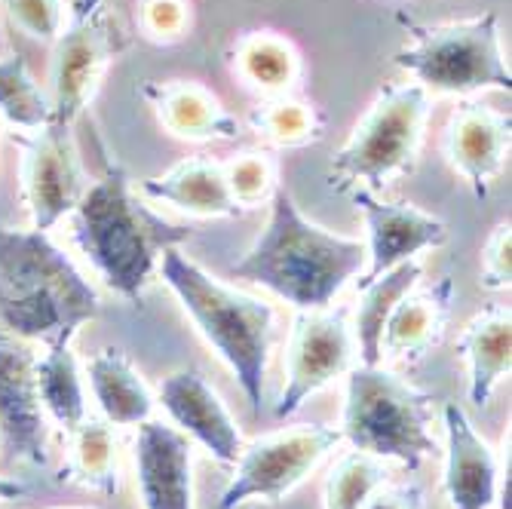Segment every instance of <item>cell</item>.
Here are the masks:
<instances>
[{"label":"cell","instance_id":"obj_31","mask_svg":"<svg viewBox=\"0 0 512 509\" xmlns=\"http://www.w3.org/2000/svg\"><path fill=\"white\" fill-rule=\"evenodd\" d=\"M16 28H22L34 40L53 43L65 25L62 0H0Z\"/></svg>","mask_w":512,"mask_h":509},{"label":"cell","instance_id":"obj_20","mask_svg":"<svg viewBox=\"0 0 512 509\" xmlns=\"http://www.w3.org/2000/svg\"><path fill=\"white\" fill-rule=\"evenodd\" d=\"M142 194L154 203H169L197 218H240L243 209L224 184V163L212 157L181 160L163 175L145 178Z\"/></svg>","mask_w":512,"mask_h":509},{"label":"cell","instance_id":"obj_23","mask_svg":"<svg viewBox=\"0 0 512 509\" xmlns=\"http://www.w3.org/2000/svg\"><path fill=\"white\" fill-rule=\"evenodd\" d=\"M424 267L421 261H405L390 267L375 280L359 283L356 313H353V341L359 347L362 365H381V338L387 329V319L396 310V304L421 283Z\"/></svg>","mask_w":512,"mask_h":509},{"label":"cell","instance_id":"obj_4","mask_svg":"<svg viewBox=\"0 0 512 509\" xmlns=\"http://www.w3.org/2000/svg\"><path fill=\"white\" fill-rule=\"evenodd\" d=\"M160 280L181 301L209 347L227 362L249 405L261 414L264 375L273 344V307L264 298L227 286L178 246L160 255Z\"/></svg>","mask_w":512,"mask_h":509},{"label":"cell","instance_id":"obj_9","mask_svg":"<svg viewBox=\"0 0 512 509\" xmlns=\"http://www.w3.org/2000/svg\"><path fill=\"white\" fill-rule=\"evenodd\" d=\"M341 439V430L301 424L243 445L234 464L237 473L221 491L218 509H240L249 500L279 503L319 467L325 454L341 445Z\"/></svg>","mask_w":512,"mask_h":509},{"label":"cell","instance_id":"obj_14","mask_svg":"<svg viewBox=\"0 0 512 509\" xmlns=\"http://www.w3.org/2000/svg\"><path fill=\"white\" fill-rule=\"evenodd\" d=\"M0 439L7 451L25 464H50L46 414L34 378V353L7 338H0Z\"/></svg>","mask_w":512,"mask_h":509},{"label":"cell","instance_id":"obj_25","mask_svg":"<svg viewBox=\"0 0 512 509\" xmlns=\"http://www.w3.org/2000/svg\"><path fill=\"white\" fill-rule=\"evenodd\" d=\"M34 378L46 421L71 433L86 418L83 378L71 344H50L43 356H34Z\"/></svg>","mask_w":512,"mask_h":509},{"label":"cell","instance_id":"obj_16","mask_svg":"<svg viewBox=\"0 0 512 509\" xmlns=\"http://www.w3.org/2000/svg\"><path fill=\"white\" fill-rule=\"evenodd\" d=\"M512 117L482 102H463L448 120L445 154L454 172L467 178L473 197L482 203L491 194L494 178L503 172L509 154Z\"/></svg>","mask_w":512,"mask_h":509},{"label":"cell","instance_id":"obj_2","mask_svg":"<svg viewBox=\"0 0 512 509\" xmlns=\"http://www.w3.org/2000/svg\"><path fill=\"white\" fill-rule=\"evenodd\" d=\"M362 270L365 243L313 224L301 215L289 188L276 184L267 227L230 267V276L273 292L295 310H322L332 307L338 292Z\"/></svg>","mask_w":512,"mask_h":509},{"label":"cell","instance_id":"obj_13","mask_svg":"<svg viewBox=\"0 0 512 509\" xmlns=\"http://www.w3.org/2000/svg\"><path fill=\"white\" fill-rule=\"evenodd\" d=\"M132 467L145 509H194V448L184 433L154 418L138 424Z\"/></svg>","mask_w":512,"mask_h":509},{"label":"cell","instance_id":"obj_28","mask_svg":"<svg viewBox=\"0 0 512 509\" xmlns=\"http://www.w3.org/2000/svg\"><path fill=\"white\" fill-rule=\"evenodd\" d=\"M0 117L19 132L53 123L50 92L40 89V83L28 74L22 56L0 59Z\"/></svg>","mask_w":512,"mask_h":509},{"label":"cell","instance_id":"obj_1","mask_svg":"<svg viewBox=\"0 0 512 509\" xmlns=\"http://www.w3.org/2000/svg\"><path fill=\"white\" fill-rule=\"evenodd\" d=\"M68 218L80 255L114 295L132 304L157 276L160 255L191 240V227L166 221L135 197L123 166H108Z\"/></svg>","mask_w":512,"mask_h":509},{"label":"cell","instance_id":"obj_34","mask_svg":"<svg viewBox=\"0 0 512 509\" xmlns=\"http://www.w3.org/2000/svg\"><path fill=\"white\" fill-rule=\"evenodd\" d=\"M362 509H424V488L417 482L381 485L365 500Z\"/></svg>","mask_w":512,"mask_h":509},{"label":"cell","instance_id":"obj_5","mask_svg":"<svg viewBox=\"0 0 512 509\" xmlns=\"http://www.w3.org/2000/svg\"><path fill=\"white\" fill-rule=\"evenodd\" d=\"M341 436L353 451L399 460L414 473L436 454L433 396L411 387L384 365H356L347 372Z\"/></svg>","mask_w":512,"mask_h":509},{"label":"cell","instance_id":"obj_35","mask_svg":"<svg viewBox=\"0 0 512 509\" xmlns=\"http://www.w3.org/2000/svg\"><path fill=\"white\" fill-rule=\"evenodd\" d=\"M28 494V485L19 482V479H10V476H0V506L10 503V500H19Z\"/></svg>","mask_w":512,"mask_h":509},{"label":"cell","instance_id":"obj_29","mask_svg":"<svg viewBox=\"0 0 512 509\" xmlns=\"http://www.w3.org/2000/svg\"><path fill=\"white\" fill-rule=\"evenodd\" d=\"M387 479L390 473L378 457L347 451L325 479V509H362L371 494L387 485Z\"/></svg>","mask_w":512,"mask_h":509},{"label":"cell","instance_id":"obj_15","mask_svg":"<svg viewBox=\"0 0 512 509\" xmlns=\"http://www.w3.org/2000/svg\"><path fill=\"white\" fill-rule=\"evenodd\" d=\"M160 405L169 414L175 430L203 445L218 464L224 467L237 464V457L243 451V436L237 430V421L230 418L218 390L200 372L181 368V372L166 375L160 384Z\"/></svg>","mask_w":512,"mask_h":509},{"label":"cell","instance_id":"obj_33","mask_svg":"<svg viewBox=\"0 0 512 509\" xmlns=\"http://www.w3.org/2000/svg\"><path fill=\"white\" fill-rule=\"evenodd\" d=\"M485 289L503 292L512 283V227L509 221L497 224L482 249V280Z\"/></svg>","mask_w":512,"mask_h":509},{"label":"cell","instance_id":"obj_22","mask_svg":"<svg viewBox=\"0 0 512 509\" xmlns=\"http://www.w3.org/2000/svg\"><path fill=\"white\" fill-rule=\"evenodd\" d=\"M457 353L470 365V402L488 405L494 387L512 368V313L494 304L473 316L457 338Z\"/></svg>","mask_w":512,"mask_h":509},{"label":"cell","instance_id":"obj_30","mask_svg":"<svg viewBox=\"0 0 512 509\" xmlns=\"http://www.w3.org/2000/svg\"><path fill=\"white\" fill-rule=\"evenodd\" d=\"M224 184L234 203L249 212L267 203L276 191V166L261 151H246L224 163Z\"/></svg>","mask_w":512,"mask_h":509},{"label":"cell","instance_id":"obj_19","mask_svg":"<svg viewBox=\"0 0 512 509\" xmlns=\"http://www.w3.org/2000/svg\"><path fill=\"white\" fill-rule=\"evenodd\" d=\"M454 280L442 276L427 289H411L387 319L381 338V362L384 359H421L427 356L445 335L448 316L454 307Z\"/></svg>","mask_w":512,"mask_h":509},{"label":"cell","instance_id":"obj_36","mask_svg":"<svg viewBox=\"0 0 512 509\" xmlns=\"http://www.w3.org/2000/svg\"><path fill=\"white\" fill-rule=\"evenodd\" d=\"M53 509H71V506H53Z\"/></svg>","mask_w":512,"mask_h":509},{"label":"cell","instance_id":"obj_21","mask_svg":"<svg viewBox=\"0 0 512 509\" xmlns=\"http://www.w3.org/2000/svg\"><path fill=\"white\" fill-rule=\"evenodd\" d=\"M86 378H89L92 399H96L102 418L111 427H138L151 421L154 396L123 350L117 347L99 350L86 362Z\"/></svg>","mask_w":512,"mask_h":509},{"label":"cell","instance_id":"obj_17","mask_svg":"<svg viewBox=\"0 0 512 509\" xmlns=\"http://www.w3.org/2000/svg\"><path fill=\"white\" fill-rule=\"evenodd\" d=\"M445 500L448 509H491L497 500V479L500 460L491 445L476 433L473 421L467 418L457 402L445 405Z\"/></svg>","mask_w":512,"mask_h":509},{"label":"cell","instance_id":"obj_32","mask_svg":"<svg viewBox=\"0 0 512 509\" xmlns=\"http://www.w3.org/2000/svg\"><path fill=\"white\" fill-rule=\"evenodd\" d=\"M138 25H142L145 37L157 43H172L188 31L191 10L184 0H142V7H138Z\"/></svg>","mask_w":512,"mask_h":509},{"label":"cell","instance_id":"obj_12","mask_svg":"<svg viewBox=\"0 0 512 509\" xmlns=\"http://www.w3.org/2000/svg\"><path fill=\"white\" fill-rule=\"evenodd\" d=\"M356 209L365 218V270L362 280L368 283L375 276L387 273L396 264L414 261L427 249H439L448 240V224L424 209L408 203H384L371 191L356 188L350 191Z\"/></svg>","mask_w":512,"mask_h":509},{"label":"cell","instance_id":"obj_24","mask_svg":"<svg viewBox=\"0 0 512 509\" xmlns=\"http://www.w3.org/2000/svg\"><path fill=\"white\" fill-rule=\"evenodd\" d=\"M62 482L108 497L120 491L117 436L105 418H83L68 433V460L62 467Z\"/></svg>","mask_w":512,"mask_h":509},{"label":"cell","instance_id":"obj_11","mask_svg":"<svg viewBox=\"0 0 512 509\" xmlns=\"http://www.w3.org/2000/svg\"><path fill=\"white\" fill-rule=\"evenodd\" d=\"M13 142L22 151V197L31 215V227L50 234L59 221L74 212L83 191L89 188L71 126L46 123L31 132H13Z\"/></svg>","mask_w":512,"mask_h":509},{"label":"cell","instance_id":"obj_6","mask_svg":"<svg viewBox=\"0 0 512 509\" xmlns=\"http://www.w3.org/2000/svg\"><path fill=\"white\" fill-rule=\"evenodd\" d=\"M430 96L424 86H384L365 117L353 126L347 145L329 166V188L350 194L365 188L378 194L384 184L417 166L424 142Z\"/></svg>","mask_w":512,"mask_h":509},{"label":"cell","instance_id":"obj_26","mask_svg":"<svg viewBox=\"0 0 512 509\" xmlns=\"http://www.w3.org/2000/svg\"><path fill=\"white\" fill-rule=\"evenodd\" d=\"M234 68L252 89L264 92L267 99L289 96L301 80V59L295 46L273 31H255L240 37L234 50Z\"/></svg>","mask_w":512,"mask_h":509},{"label":"cell","instance_id":"obj_8","mask_svg":"<svg viewBox=\"0 0 512 509\" xmlns=\"http://www.w3.org/2000/svg\"><path fill=\"white\" fill-rule=\"evenodd\" d=\"M50 105L53 123L71 126L92 102L108 65L129 46L105 0H71L68 19L53 40Z\"/></svg>","mask_w":512,"mask_h":509},{"label":"cell","instance_id":"obj_3","mask_svg":"<svg viewBox=\"0 0 512 509\" xmlns=\"http://www.w3.org/2000/svg\"><path fill=\"white\" fill-rule=\"evenodd\" d=\"M96 316V286L50 234L0 227V322L16 338L71 344Z\"/></svg>","mask_w":512,"mask_h":509},{"label":"cell","instance_id":"obj_27","mask_svg":"<svg viewBox=\"0 0 512 509\" xmlns=\"http://www.w3.org/2000/svg\"><path fill=\"white\" fill-rule=\"evenodd\" d=\"M252 132L267 138L276 148H304L322 138V117L313 105L298 102L292 96H273L252 108L249 114Z\"/></svg>","mask_w":512,"mask_h":509},{"label":"cell","instance_id":"obj_10","mask_svg":"<svg viewBox=\"0 0 512 509\" xmlns=\"http://www.w3.org/2000/svg\"><path fill=\"white\" fill-rule=\"evenodd\" d=\"M353 350L356 341L344 307L298 310L286 347V387L273 408L276 418H292L313 393L347 375Z\"/></svg>","mask_w":512,"mask_h":509},{"label":"cell","instance_id":"obj_18","mask_svg":"<svg viewBox=\"0 0 512 509\" xmlns=\"http://www.w3.org/2000/svg\"><path fill=\"white\" fill-rule=\"evenodd\" d=\"M142 96L154 108L157 120L188 142H230L240 135V123L215 92L188 80H145Z\"/></svg>","mask_w":512,"mask_h":509},{"label":"cell","instance_id":"obj_7","mask_svg":"<svg viewBox=\"0 0 512 509\" xmlns=\"http://www.w3.org/2000/svg\"><path fill=\"white\" fill-rule=\"evenodd\" d=\"M396 22L411 34V46H402L393 62L414 74L417 86H424L427 92L433 89L442 96H470L482 89H512L494 13L448 25H421L405 13H396Z\"/></svg>","mask_w":512,"mask_h":509}]
</instances>
